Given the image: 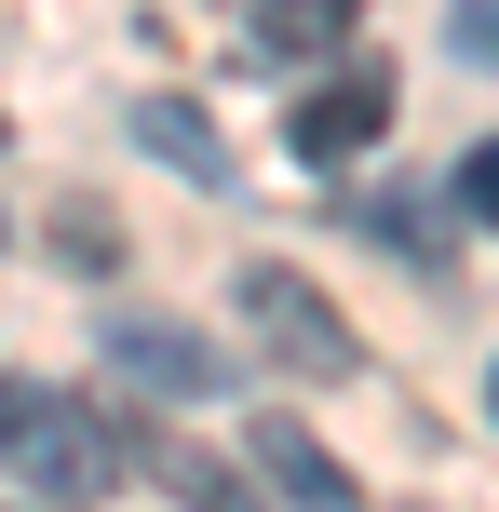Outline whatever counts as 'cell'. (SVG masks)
Segmentation results:
<instances>
[{
    "label": "cell",
    "instance_id": "1",
    "mask_svg": "<svg viewBox=\"0 0 499 512\" xmlns=\"http://www.w3.org/2000/svg\"><path fill=\"white\" fill-rule=\"evenodd\" d=\"M0 459H27V486H41V499L95 512L122 472H149V445L108 432V418L68 405V391H41V378H0Z\"/></svg>",
    "mask_w": 499,
    "mask_h": 512
},
{
    "label": "cell",
    "instance_id": "2",
    "mask_svg": "<svg viewBox=\"0 0 499 512\" xmlns=\"http://www.w3.org/2000/svg\"><path fill=\"white\" fill-rule=\"evenodd\" d=\"M230 297H243V337H257V351L284 364V378H365V351H351V324H338V310H324L311 283L284 270V256H257V270H243Z\"/></svg>",
    "mask_w": 499,
    "mask_h": 512
},
{
    "label": "cell",
    "instance_id": "3",
    "mask_svg": "<svg viewBox=\"0 0 499 512\" xmlns=\"http://www.w3.org/2000/svg\"><path fill=\"white\" fill-rule=\"evenodd\" d=\"M378 135H392V68H351V81H324V95H297V122H284V149L297 162H365Z\"/></svg>",
    "mask_w": 499,
    "mask_h": 512
},
{
    "label": "cell",
    "instance_id": "4",
    "mask_svg": "<svg viewBox=\"0 0 499 512\" xmlns=\"http://www.w3.org/2000/svg\"><path fill=\"white\" fill-rule=\"evenodd\" d=\"M108 364H122L135 391H176V405H203V391L230 378V364H216L189 324H149V310H135V324H108Z\"/></svg>",
    "mask_w": 499,
    "mask_h": 512
},
{
    "label": "cell",
    "instance_id": "5",
    "mask_svg": "<svg viewBox=\"0 0 499 512\" xmlns=\"http://www.w3.org/2000/svg\"><path fill=\"white\" fill-rule=\"evenodd\" d=\"M257 472H270L297 512H351V499H365V486L338 472V445H324V432H297V418H257Z\"/></svg>",
    "mask_w": 499,
    "mask_h": 512
},
{
    "label": "cell",
    "instance_id": "6",
    "mask_svg": "<svg viewBox=\"0 0 499 512\" xmlns=\"http://www.w3.org/2000/svg\"><path fill=\"white\" fill-rule=\"evenodd\" d=\"M135 149H162L189 189H230V149H216V122H203L189 95H149V108H135Z\"/></svg>",
    "mask_w": 499,
    "mask_h": 512
},
{
    "label": "cell",
    "instance_id": "7",
    "mask_svg": "<svg viewBox=\"0 0 499 512\" xmlns=\"http://www.w3.org/2000/svg\"><path fill=\"white\" fill-rule=\"evenodd\" d=\"M351 14H365V0H257V68H270V54L297 68V54L351 41Z\"/></svg>",
    "mask_w": 499,
    "mask_h": 512
},
{
    "label": "cell",
    "instance_id": "8",
    "mask_svg": "<svg viewBox=\"0 0 499 512\" xmlns=\"http://www.w3.org/2000/svg\"><path fill=\"white\" fill-rule=\"evenodd\" d=\"M162 486H176L189 512H257V499H243V472H230V459H203V445H162Z\"/></svg>",
    "mask_w": 499,
    "mask_h": 512
},
{
    "label": "cell",
    "instance_id": "9",
    "mask_svg": "<svg viewBox=\"0 0 499 512\" xmlns=\"http://www.w3.org/2000/svg\"><path fill=\"white\" fill-rule=\"evenodd\" d=\"M108 256H122V230H108V203H54V270H81V283H95Z\"/></svg>",
    "mask_w": 499,
    "mask_h": 512
},
{
    "label": "cell",
    "instance_id": "10",
    "mask_svg": "<svg viewBox=\"0 0 499 512\" xmlns=\"http://www.w3.org/2000/svg\"><path fill=\"white\" fill-rule=\"evenodd\" d=\"M446 41L473 54V68H499V0H459V14H446Z\"/></svg>",
    "mask_w": 499,
    "mask_h": 512
},
{
    "label": "cell",
    "instance_id": "11",
    "mask_svg": "<svg viewBox=\"0 0 499 512\" xmlns=\"http://www.w3.org/2000/svg\"><path fill=\"white\" fill-rule=\"evenodd\" d=\"M459 203H473V216H486V230H499V135H486V149H473V162H459Z\"/></svg>",
    "mask_w": 499,
    "mask_h": 512
},
{
    "label": "cell",
    "instance_id": "12",
    "mask_svg": "<svg viewBox=\"0 0 499 512\" xmlns=\"http://www.w3.org/2000/svg\"><path fill=\"white\" fill-rule=\"evenodd\" d=\"M486 405H499V378H486Z\"/></svg>",
    "mask_w": 499,
    "mask_h": 512
}]
</instances>
